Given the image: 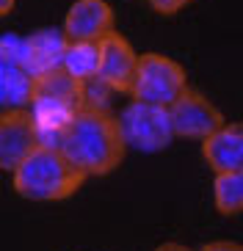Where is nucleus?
<instances>
[{
    "label": "nucleus",
    "mask_w": 243,
    "mask_h": 251,
    "mask_svg": "<svg viewBox=\"0 0 243 251\" xmlns=\"http://www.w3.org/2000/svg\"><path fill=\"white\" fill-rule=\"evenodd\" d=\"M135 67H138V52L133 50V45L122 33L110 30L108 36L100 39V69H97V77L110 91L130 94Z\"/></svg>",
    "instance_id": "7"
},
{
    "label": "nucleus",
    "mask_w": 243,
    "mask_h": 251,
    "mask_svg": "<svg viewBox=\"0 0 243 251\" xmlns=\"http://www.w3.org/2000/svg\"><path fill=\"white\" fill-rule=\"evenodd\" d=\"M213 201L221 215H241L243 213V169L216 174Z\"/></svg>",
    "instance_id": "12"
},
{
    "label": "nucleus",
    "mask_w": 243,
    "mask_h": 251,
    "mask_svg": "<svg viewBox=\"0 0 243 251\" xmlns=\"http://www.w3.org/2000/svg\"><path fill=\"white\" fill-rule=\"evenodd\" d=\"M14 191L28 201H64L83 188L86 174L58 147L39 144L14 171Z\"/></svg>",
    "instance_id": "2"
},
{
    "label": "nucleus",
    "mask_w": 243,
    "mask_h": 251,
    "mask_svg": "<svg viewBox=\"0 0 243 251\" xmlns=\"http://www.w3.org/2000/svg\"><path fill=\"white\" fill-rule=\"evenodd\" d=\"M14 6H17V0H0V17L11 14V11H14Z\"/></svg>",
    "instance_id": "16"
},
{
    "label": "nucleus",
    "mask_w": 243,
    "mask_h": 251,
    "mask_svg": "<svg viewBox=\"0 0 243 251\" xmlns=\"http://www.w3.org/2000/svg\"><path fill=\"white\" fill-rule=\"evenodd\" d=\"M66 50L64 30H39L30 39H25V69L30 75L44 72V69L61 67Z\"/></svg>",
    "instance_id": "10"
},
{
    "label": "nucleus",
    "mask_w": 243,
    "mask_h": 251,
    "mask_svg": "<svg viewBox=\"0 0 243 251\" xmlns=\"http://www.w3.org/2000/svg\"><path fill=\"white\" fill-rule=\"evenodd\" d=\"M199 251H243L241 243H232V240H213V243L202 246Z\"/></svg>",
    "instance_id": "14"
},
{
    "label": "nucleus",
    "mask_w": 243,
    "mask_h": 251,
    "mask_svg": "<svg viewBox=\"0 0 243 251\" xmlns=\"http://www.w3.org/2000/svg\"><path fill=\"white\" fill-rule=\"evenodd\" d=\"M185 89H188V75L174 58L163 55V52L138 55L135 77H133V86H130L133 100L169 108Z\"/></svg>",
    "instance_id": "3"
},
{
    "label": "nucleus",
    "mask_w": 243,
    "mask_h": 251,
    "mask_svg": "<svg viewBox=\"0 0 243 251\" xmlns=\"http://www.w3.org/2000/svg\"><path fill=\"white\" fill-rule=\"evenodd\" d=\"M55 147L86 177H105L116 171L127 152L119 119L100 105H81L66 122Z\"/></svg>",
    "instance_id": "1"
},
{
    "label": "nucleus",
    "mask_w": 243,
    "mask_h": 251,
    "mask_svg": "<svg viewBox=\"0 0 243 251\" xmlns=\"http://www.w3.org/2000/svg\"><path fill=\"white\" fill-rule=\"evenodd\" d=\"M61 67L78 80H91L100 69V42H66Z\"/></svg>",
    "instance_id": "11"
},
{
    "label": "nucleus",
    "mask_w": 243,
    "mask_h": 251,
    "mask_svg": "<svg viewBox=\"0 0 243 251\" xmlns=\"http://www.w3.org/2000/svg\"><path fill=\"white\" fill-rule=\"evenodd\" d=\"M155 251H191L188 246H183V243H161Z\"/></svg>",
    "instance_id": "15"
},
{
    "label": "nucleus",
    "mask_w": 243,
    "mask_h": 251,
    "mask_svg": "<svg viewBox=\"0 0 243 251\" xmlns=\"http://www.w3.org/2000/svg\"><path fill=\"white\" fill-rule=\"evenodd\" d=\"M202 157L216 174L243 169V122H224V125L202 138Z\"/></svg>",
    "instance_id": "9"
},
{
    "label": "nucleus",
    "mask_w": 243,
    "mask_h": 251,
    "mask_svg": "<svg viewBox=\"0 0 243 251\" xmlns=\"http://www.w3.org/2000/svg\"><path fill=\"white\" fill-rule=\"evenodd\" d=\"M39 144L36 119L28 108H8L0 113V171H14Z\"/></svg>",
    "instance_id": "6"
},
{
    "label": "nucleus",
    "mask_w": 243,
    "mask_h": 251,
    "mask_svg": "<svg viewBox=\"0 0 243 251\" xmlns=\"http://www.w3.org/2000/svg\"><path fill=\"white\" fill-rule=\"evenodd\" d=\"M149 6L158 11V14H166V17H171V14H177V11H183L188 3H193V0H147Z\"/></svg>",
    "instance_id": "13"
},
{
    "label": "nucleus",
    "mask_w": 243,
    "mask_h": 251,
    "mask_svg": "<svg viewBox=\"0 0 243 251\" xmlns=\"http://www.w3.org/2000/svg\"><path fill=\"white\" fill-rule=\"evenodd\" d=\"M61 30L66 42H100L113 30V8L105 0H75Z\"/></svg>",
    "instance_id": "8"
},
{
    "label": "nucleus",
    "mask_w": 243,
    "mask_h": 251,
    "mask_svg": "<svg viewBox=\"0 0 243 251\" xmlns=\"http://www.w3.org/2000/svg\"><path fill=\"white\" fill-rule=\"evenodd\" d=\"M119 127H122V135H125L127 147H135L141 152H161L174 138L169 111L163 105L141 102V100H133L122 111Z\"/></svg>",
    "instance_id": "4"
},
{
    "label": "nucleus",
    "mask_w": 243,
    "mask_h": 251,
    "mask_svg": "<svg viewBox=\"0 0 243 251\" xmlns=\"http://www.w3.org/2000/svg\"><path fill=\"white\" fill-rule=\"evenodd\" d=\"M166 111H169V122H171L174 138L202 141L210 133H216V130L227 122L224 113H221L202 91L191 89V86L177 97Z\"/></svg>",
    "instance_id": "5"
}]
</instances>
